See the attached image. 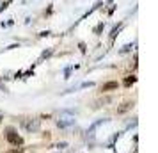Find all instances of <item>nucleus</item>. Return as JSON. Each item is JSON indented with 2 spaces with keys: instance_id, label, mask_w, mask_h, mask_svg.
Masks as SVG:
<instances>
[{
  "instance_id": "f257e3e1",
  "label": "nucleus",
  "mask_w": 158,
  "mask_h": 153,
  "mask_svg": "<svg viewBox=\"0 0 158 153\" xmlns=\"http://www.w3.org/2000/svg\"><path fill=\"white\" fill-rule=\"evenodd\" d=\"M7 141H9L12 146H20V144L23 143V139H21V137L12 130V128H9V130H7Z\"/></svg>"
},
{
  "instance_id": "f03ea898",
  "label": "nucleus",
  "mask_w": 158,
  "mask_h": 153,
  "mask_svg": "<svg viewBox=\"0 0 158 153\" xmlns=\"http://www.w3.org/2000/svg\"><path fill=\"white\" fill-rule=\"evenodd\" d=\"M39 119H27V121H23V127L28 130V132H36L37 128H39Z\"/></svg>"
},
{
  "instance_id": "7ed1b4c3",
  "label": "nucleus",
  "mask_w": 158,
  "mask_h": 153,
  "mask_svg": "<svg viewBox=\"0 0 158 153\" xmlns=\"http://www.w3.org/2000/svg\"><path fill=\"white\" fill-rule=\"evenodd\" d=\"M110 89H117V82H108L101 87V91H110Z\"/></svg>"
},
{
  "instance_id": "20e7f679",
  "label": "nucleus",
  "mask_w": 158,
  "mask_h": 153,
  "mask_svg": "<svg viewBox=\"0 0 158 153\" xmlns=\"http://www.w3.org/2000/svg\"><path fill=\"white\" fill-rule=\"evenodd\" d=\"M130 109H132V103H123V105L117 109V112H119V114H123V112H126V111H130Z\"/></svg>"
},
{
  "instance_id": "39448f33",
  "label": "nucleus",
  "mask_w": 158,
  "mask_h": 153,
  "mask_svg": "<svg viewBox=\"0 0 158 153\" xmlns=\"http://www.w3.org/2000/svg\"><path fill=\"white\" fill-rule=\"evenodd\" d=\"M133 82H135V77H132V78H126V80H125V84H126V86H130V84H133Z\"/></svg>"
},
{
  "instance_id": "423d86ee",
  "label": "nucleus",
  "mask_w": 158,
  "mask_h": 153,
  "mask_svg": "<svg viewBox=\"0 0 158 153\" xmlns=\"http://www.w3.org/2000/svg\"><path fill=\"white\" fill-rule=\"evenodd\" d=\"M7 153H20L18 150H12V152H7Z\"/></svg>"
}]
</instances>
